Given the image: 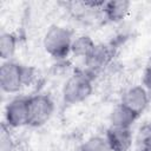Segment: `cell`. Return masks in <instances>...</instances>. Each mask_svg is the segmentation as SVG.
Listing matches in <instances>:
<instances>
[{
    "mask_svg": "<svg viewBox=\"0 0 151 151\" xmlns=\"http://www.w3.org/2000/svg\"><path fill=\"white\" fill-rule=\"evenodd\" d=\"M114 48L109 44H96L93 51L84 60L86 71L96 76L98 72L104 70L113 60Z\"/></svg>",
    "mask_w": 151,
    "mask_h": 151,
    "instance_id": "cell-6",
    "label": "cell"
},
{
    "mask_svg": "<svg viewBox=\"0 0 151 151\" xmlns=\"http://www.w3.org/2000/svg\"><path fill=\"white\" fill-rule=\"evenodd\" d=\"M73 39L71 29L64 26L52 25L44 35L42 46L50 57L55 60H64L68 57V54H71Z\"/></svg>",
    "mask_w": 151,
    "mask_h": 151,
    "instance_id": "cell-3",
    "label": "cell"
},
{
    "mask_svg": "<svg viewBox=\"0 0 151 151\" xmlns=\"http://www.w3.org/2000/svg\"><path fill=\"white\" fill-rule=\"evenodd\" d=\"M138 117H139L138 114H136L130 109H127L126 106L119 103L112 109L110 113V123L111 126L131 129V126L134 124Z\"/></svg>",
    "mask_w": 151,
    "mask_h": 151,
    "instance_id": "cell-10",
    "label": "cell"
},
{
    "mask_svg": "<svg viewBox=\"0 0 151 151\" xmlns=\"http://www.w3.org/2000/svg\"><path fill=\"white\" fill-rule=\"evenodd\" d=\"M105 138L111 151H130L133 143L131 129L110 126L105 132Z\"/></svg>",
    "mask_w": 151,
    "mask_h": 151,
    "instance_id": "cell-8",
    "label": "cell"
},
{
    "mask_svg": "<svg viewBox=\"0 0 151 151\" xmlns=\"http://www.w3.org/2000/svg\"><path fill=\"white\" fill-rule=\"evenodd\" d=\"M137 144L139 151H151V123L145 124L139 129Z\"/></svg>",
    "mask_w": 151,
    "mask_h": 151,
    "instance_id": "cell-14",
    "label": "cell"
},
{
    "mask_svg": "<svg viewBox=\"0 0 151 151\" xmlns=\"http://www.w3.org/2000/svg\"><path fill=\"white\" fill-rule=\"evenodd\" d=\"M150 101L149 91L143 85H133L126 88L120 98V104L140 116L147 107Z\"/></svg>",
    "mask_w": 151,
    "mask_h": 151,
    "instance_id": "cell-7",
    "label": "cell"
},
{
    "mask_svg": "<svg viewBox=\"0 0 151 151\" xmlns=\"http://www.w3.org/2000/svg\"><path fill=\"white\" fill-rule=\"evenodd\" d=\"M54 101L48 94L38 93L28 97V126L45 125L54 113Z\"/></svg>",
    "mask_w": 151,
    "mask_h": 151,
    "instance_id": "cell-4",
    "label": "cell"
},
{
    "mask_svg": "<svg viewBox=\"0 0 151 151\" xmlns=\"http://www.w3.org/2000/svg\"><path fill=\"white\" fill-rule=\"evenodd\" d=\"M96 46V42L90 35L83 34L73 39L71 53L77 58H83L84 60L90 55V53L93 51Z\"/></svg>",
    "mask_w": 151,
    "mask_h": 151,
    "instance_id": "cell-11",
    "label": "cell"
},
{
    "mask_svg": "<svg viewBox=\"0 0 151 151\" xmlns=\"http://www.w3.org/2000/svg\"><path fill=\"white\" fill-rule=\"evenodd\" d=\"M18 39L14 33L4 32L0 35V57L4 61L11 60L17 51Z\"/></svg>",
    "mask_w": 151,
    "mask_h": 151,
    "instance_id": "cell-12",
    "label": "cell"
},
{
    "mask_svg": "<svg viewBox=\"0 0 151 151\" xmlns=\"http://www.w3.org/2000/svg\"><path fill=\"white\" fill-rule=\"evenodd\" d=\"M142 85L147 90L151 91V55L147 59V63L145 65L144 72H143V78H142Z\"/></svg>",
    "mask_w": 151,
    "mask_h": 151,
    "instance_id": "cell-15",
    "label": "cell"
},
{
    "mask_svg": "<svg viewBox=\"0 0 151 151\" xmlns=\"http://www.w3.org/2000/svg\"><path fill=\"white\" fill-rule=\"evenodd\" d=\"M5 125L18 129L28 125V97H15L5 107Z\"/></svg>",
    "mask_w": 151,
    "mask_h": 151,
    "instance_id": "cell-5",
    "label": "cell"
},
{
    "mask_svg": "<svg viewBox=\"0 0 151 151\" xmlns=\"http://www.w3.org/2000/svg\"><path fill=\"white\" fill-rule=\"evenodd\" d=\"M35 70L20 63L7 60L0 67V87L5 93H17L33 81Z\"/></svg>",
    "mask_w": 151,
    "mask_h": 151,
    "instance_id": "cell-1",
    "label": "cell"
},
{
    "mask_svg": "<svg viewBox=\"0 0 151 151\" xmlns=\"http://www.w3.org/2000/svg\"><path fill=\"white\" fill-rule=\"evenodd\" d=\"M131 2L126 0H110L105 1L101 12L104 17L111 22H119L124 20L130 12Z\"/></svg>",
    "mask_w": 151,
    "mask_h": 151,
    "instance_id": "cell-9",
    "label": "cell"
},
{
    "mask_svg": "<svg viewBox=\"0 0 151 151\" xmlns=\"http://www.w3.org/2000/svg\"><path fill=\"white\" fill-rule=\"evenodd\" d=\"M80 151H111L105 136H92L80 146Z\"/></svg>",
    "mask_w": 151,
    "mask_h": 151,
    "instance_id": "cell-13",
    "label": "cell"
},
{
    "mask_svg": "<svg viewBox=\"0 0 151 151\" xmlns=\"http://www.w3.org/2000/svg\"><path fill=\"white\" fill-rule=\"evenodd\" d=\"M94 76L86 70L74 71L64 83L61 96L67 105H76L85 101L93 92Z\"/></svg>",
    "mask_w": 151,
    "mask_h": 151,
    "instance_id": "cell-2",
    "label": "cell"
}]
</instances>
